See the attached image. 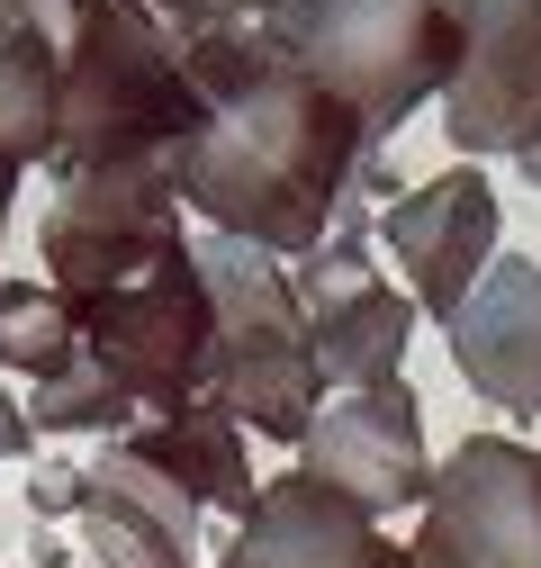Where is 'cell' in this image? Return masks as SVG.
Instances as JSON below:
<instances>
[{
	"instance_id": "cell-7",
	"label": "cell",
	"mask_w": 541,
	"mask_h": 568,
	"mask_svg": "<svg viewBox=\"0 0 541 568\" xmlns=\"http://www.w3.org/2000/svg\"><path fill=\"white\" fill-rule=\"evenodd\" d=\"M181 190L163 163H91L63 172L54 207H45V280L63 298L82 290H118V280L154 271L163 253H181Z\"/></svg>"
},
{
	"instance_id": "cell-16",
	"label": "cell",
	"mask_w": 541,
	"mask_h": 568,
	"mask_svg": "<svg viewBox=\"0 0 541 568\" xmlns=\"http://www.w3.org/2000/svg\"><path fill=\"white\" fill-rule=\"evenodd\" d=\"M73 352H82V316H73V298L54 280H10L0 290V371L54 379Z\"/></svg>"
},
{
	"instance_id": "cell-5",
	"label": "cell",
	"mask_w": 541,
	"mask_h": 568,
	"mask_svg": "<svg viewBox=\"0 0 541 568\" xmlns=\"http://www.w3.org/2000/svg\"><path fill=\"white\" fill-rule=\"evenodd\" d=\"M262 28L361 118L370 145H388L425 100H442L460 63L451 0H280V10H262Z\"/></svg>"
},
{
	"instance_id": "cell-1",
	"label": "cell",
	"mask_w": 541,
	"mask_h": 568,
	"mask_svg": "<svg viewBox=\"0 0 541 568\" xmlns=\"http://www.w3.org/2000/svg\"><path fill=\"white\" fill-rule=\"evenodd\" d=\"M181 54H190L198 100H208L198 126L163 154L181 207L208 235L298 262L379 181V145L262 19L198 28L181 37Z\"/></svg>"
},
{
	"instance_id": "cell-8",
	"label": "cell",
	"mask_w": 541,
	"mask_h": 568,
	"mask_svg": "<svg viewBox=\"0 0 541 568\" xmlns=\"http://www.w3.org/2000/svg\"><path fill=\"white\" fill-rule=\"evenodd\" d=\"M406 568H541V452L514 434H469L433 460Z\"/></svg>"
},
{
	"instance_id": "cell-20",
	"label": "cell",
	"mask_w": 541,
	"mask_h": 568,
	"mask_svg": "<svg viewBox=\"0 0 541 568\" xmlns=\"http://www.w3.org/2000/svg\"><path fill=\"white\" fill-rule=\"evenodd\" d=\"M37 10H54V0H0V28H10V19H37Z\"/></svg>"
},
{
	"instance_id": "cell-13",
	"label": "cell",
	"mask_w": 541,
	"mask_h": 568,
	"mask_svg": "<svg viewBox=\"0 0 541 568\" xmlns=\"http://www.w3.org/2000/svg\"><path fill=\"white\" fill-rule=\"evenodd\" d=\"M442 334L479 397H497L506 415H541V271L523 253H497L469 280V298L442 316Z\"/></svg>"
},
{
	"instance_id": "cell-14",
	"label": "cell",
	"mask_w": 541,
	"mask_h": 568,
	"mask_svg": "<svg viewBox=\"0 0 541 568\" xmlns=\"http://www.w3.org/2000/svg\"><path fill=\"white\" fill-rule=\"evenodd\" d=\"M109 443H126L145 469H163L198 515L208 506H226V515H244L253 506V460H244V424L217 406V397H198V406H181V415H135L126 434H109Z\"/></svg>"
},
{
	"instance_id": "cell-12",
	"label": "cell",
	"mask_w": 541,
	"mask_h": 568,
	"mask_svg": "<svg viewBox=\"0 0 541 568\" xmlns=\"http://www.w3.org/2000/svg\"><path fill=\"white\" fill-rule=\"evenodd\" d=\"M379 253L406 271V290H416L425 316H451L469 298V280L497 262V190L488 172H442V181H416L388 199L379 217Z\"/></svg>"
},
{
	"instance_id": "cell-2",
	"label": "cell",
	"mask_w": 541,
	"mask_h": 568,
	"mask_svg": "<svg viewBox=\"0 0 541 568\" xmlns=\"http://www.w3.org/2000/svg\"><path fill=\"white\" fill-rule=\"evenodd\" d=\"M82 352L54 379H28V424L37 434H126L135 415H181L208 397V280H198L190 244L163 253L154 271L118 280V290H82Z\"/></svg>"
},
{
	"instance_id": "cell-15",
	"label": "cell",
	"mask_w": 541,
	"mask_h": 568,
	"mask_svg": "<svg viewBox=\"0 0 541 568\" xmlns=\"http://www.w3.org/2000/svg\"><path fill=\"white\" fill-rule=\"evenodd\" d=\"M54 100H63V45L37 19L0 28V163H45L54 154Z\"/></svg>"
},
{
	"instance_id": "cell-18",
	"label": "cell",
	"mask_w": 541,
	"mask_h": 568,
	"mask_svg": "<svg viewBox=\"0 0 541 568\" xmlns=\"http://www.w3.org/2000/svg\"><path fill=\"white\" fill-rule=\"evenodd\" d=\"M28 452H37V424H28L19 388H0V460H28Z\"/></svg>"
},
{
	"instance_id": "cell-4",
	"label": "cell",
	"mask_w": 541,
	"mask_h": 568,
	"mask_svg": "<svg viewBox=\"0 0 541 568\" xmlns=\"http://www.w3.org/2000/svg\"><path fill=\"white\" fill-rule=\"evenodd\" d=\"M198 280H208V397L262 443H289L307 434V415L325 406V371H316V343H307V307H298V280L280 253L208 235L190 244Z\"/></svg>"
},
{
	"instance_id": "cell-6",
	"label": "cell",
	"mask_w": 541,
	"mask_h": 568,
	"mask_svg": "<svg viewBox=\"0 0 541 568\" xmlns=\"http://www.w3.org/2000/svg\"><path fill=\"white\" fill-rule=\"evenodd\" d=\"M460 63L442 82V135L460 163L506 154L541 190V0H451Z\"/></svg>"
},
{
	"instance_id": "cell-9",
	"label": "cell",
	"mask_w": 541,
	"mask_h": 568,
	"mask_svg": "<svg viewBox=\"0 0 541 568\" xmlns=\"http://www.w3.org/2000/svg\"><path fill=\"white\" fill-rule=\"evenodd\" d=\"M289 280H298V307H307V343H316L325 388H370V379L406 371V334H416V316H406V290H388V280L370 271L361 199L289 262Z\"/></svg>"
},
{
	"instance_id": "cell-11",
	"label": "cell",
	"mask_w": 541,
	"mask_h": 568,
	"mask_svg": "<svg viewBox=\"0 0 541 568\" xmlns=\"http://www.w3.org/2000/svg\"><path fill=\"white\" fill-rule=\"evenodd\" d=\"M235 524L244 532L226 541L217 568H406V541H388L370 506H353L344 487H325L307 469L262 478Z\"/></svg>"
},
{
	"instance_id": "cell-3",
	"label": "cell",
	"mask_w": 541,
	"mask_h": 568,
	"mask_svg": "<svg viewBox=\"0 0 541 568\" xmlns=\"http://www.w3.org/2000/svg\"><path fill=\"white\" fill-rule=\"evenodd\" d=\"M63 10V100H54V154L45 172H91V163H163L198 126V82L181 28L154 0H54Z\"/></svg>"
},
{
	"instance_id": "cell-10",
	"label": "cell",
	"mask_w": 541,
	"mask_h": 568,
	"mask_svg": "<svg viewBox=\"0 0 541 568\" xmlns=\"http://www.w3.org/2000/svg\"><path fill=\"white\" fill-rule=\"evenodd\" d=\"M298 469L325 478V487H344L353 506H370V515L425 506L433 452H425V406H416V388H406V371L316 406L307 434H298Z\"/></svg>"
},
{
	"instance_id": "cell-19",
	"label": "cell",
	"mask_w": 541,
	"mask_h": 568,
	"mask_svg": "<svg viewBox=\"0 0 541 568\" xmlns=\"http://www.w3.org/2000/svg\"><path fill=\"white\" fill-rule=\"evenodd\" d=\"M10 199H19V163H0V235H10Z\"/></svg>"
},
{
	"instance_id": "cell-17",
	"label": "cell",
	"mask_w": 541,
	"mask_h": 568,
	"mask_svg": "<svg viewBox=\"0 0 541 568\" xmlns=\"http://www.w3.org/2000/svg\"><path fill=\"white\" fill-rule=\"evenodd\" d=\"M154 10H163L181 37H198V28H235V19H262V10H280V0H154Z\"/></svg>"
}]
</instances>
